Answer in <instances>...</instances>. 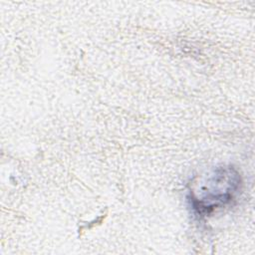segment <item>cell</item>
<instances>
[{
	"mask_svg": "<svg viewBox=\"0 0 255 255\" xmlns=\"http://www.w3.org/2000/svg\"><path fill=\"white\" fill-rule=\"evenodd\" d=\"M241 185V176L234 167L219 166L203 182L199 195L189 193L188 200L197 215L205 216L234 200Z\"/></svg>",
	"mask_w": 255,
	"mask_h": 255,
	"instance_id": "6da1fadb",
	"label": "cell"
}]
</instances>
